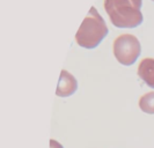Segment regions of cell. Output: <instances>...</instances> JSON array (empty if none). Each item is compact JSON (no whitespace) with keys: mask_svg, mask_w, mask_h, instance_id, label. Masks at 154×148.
<instances>
[{"mask_svg":"<svg viewBox=\"0 0 154 148\" xmlns=\"http://www.w3.org/2000/svg\"><path fill=\"white\" fill-rule=\"evenodd\" d=\"M141 0H104V9L117 28H136L143 22Z\"/></svg>","mask_w":154,"mask_h":148,"instance_id":"obj_1","label":"cell"},{"mask_svg":"<svg viewBox=\"0 0 154 148\" xmlns=\"http://www.w3.org/2000/svg\"><path fill=\"white\" fill-rule=\"evenodd\" d=\"M107 34L108 27L104 20L99 14L96 8L92 7L78 30L75 35V42L81 47L94 49L102 42Z\"/></svg>","mask_w":154,"mask_h":148,"instance_id":"obj_2","label":"cell"},{"mask_svg":"<svg viewBox=\"0 0 154 148\" xmlns=\"http://www.w3.org/2000/svg\"><path fill=\"white\" fill-rule=\"evenodd\" d=\"M112 51L119 64L124 66H130L138 59L141 52V47L136 36L131 34H123L114 41Z\"/></svg>","mask_w":154,"mask_h":148,"instance_id":"obj_3","label":"cell"},{"mask_svg":"<svg viewBox=\"0 0 154 148\" xmlns=\"http://www.w3.org/2000/svg\"><path fill=\"white\" fill-rule=\"evenodd\" d=\"M78 82L77 79L74 78L69 72L66 70H63L59 78V83L56 90V95L59 97H67L71 96L77 92Z\"/></svg>","mask_w":154,"mask_h":148,"instance_id":"obj_4","label":"cell"},{"mask_svg":"<svg viewBox=\"0 0 154 148\" xmlns=\"http://www.w3.org/2000/svg\"><path fill=\"white\" fill-rule=\"evenodd\" d=\"M138 77L148 87L154 88V58L143 59L138 66Z\"/></svg>","mask_w":154,"mask_h":148,"instance_id":"obj_5","label":"cell"},{"mask_svg":"<svg viewBox=\"0 0 154 148\" xmlns=\"http://www.w3.org/2000/svg\"><path fill=\"white\" fill-rule=\"evenodd\" d=\"M139 108L143 112L154 115V92H149L139 98Z\"/></svg>","mask_w":154,"mask_h":148,"instance_id":"obj_6","label":"cell"},{"mask_svg":"<svg viewBox=\"0 0 154 148\" xmlns=\"http://www.w3.org/2000/svg\"><path fill=\"white\" fill-rule=\"evenodd\" d=\"M50 148H63V146L56 140H50Z\"/></svg>","mask_w":154,"mask_h":148,"instance_id":"obj_7","label":"cell"},{"mask_svg":"<svg viewBox=\"0 0 154 148\" xmlns=\"http://www.w3.org/2000/svg\"><path fill=\"white\" fill-rule=\"evenodd\" d=\"M153 1H154V0H153Z\"/></svg>","mask_w":154,"mask_h":148,"instance_id":"obj_8","label":"cell"}]
</instances>
